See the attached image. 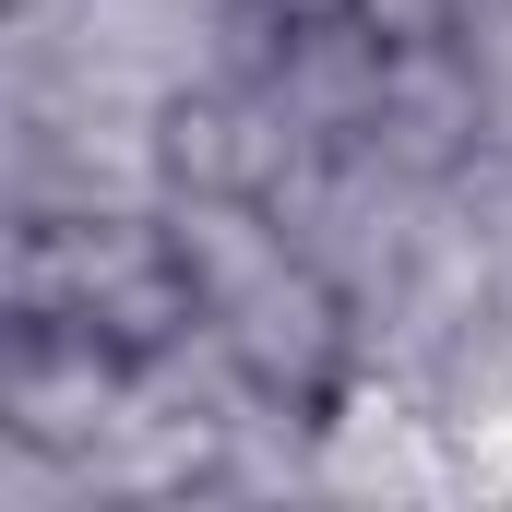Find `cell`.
I'll return each mask as SVG.
<instances>
[{"mask_svg":"<svg viewBox=\"0 0 512 512\" xmlns=\"http://www.w3.org/2000/svg\"><path fill=\"white\" fill-rule=\"evenodd\" d=\"M274 108L310 131V143H358V131L382 120V84H393V36L370 12H322V24H286V48H274Z\"/></svg>","mask_w":512,"mask_h":512,"instance_id":"1","label":"cell"},{"mask_svg":"<svg viewBox=\"0 0 512 512\" xmlns=\"http://www.w3.org/2000/svg\"><path fill=\"white\" fill-rule=\"evenodd\" d=\"M358 12L405 48V36H465V12H477V0H358Z\"/></svg>","mask_w":512,"mask_h":512,"instance_id":"2","label":"cell"},{"mask_svg":"<svg viewBox=\"0 0 512 512\" xmlns=\"http://www.w3.org/2000/svg\"><path fill=\"white\" fill-rule=\"evenodd\" d=\"M286 24H322V12H358V0H274Z\"/></svg>","mask_w":512,"mask_h":512,"instance_id":"3","label":"cell"}]
</instances>
